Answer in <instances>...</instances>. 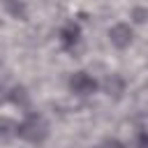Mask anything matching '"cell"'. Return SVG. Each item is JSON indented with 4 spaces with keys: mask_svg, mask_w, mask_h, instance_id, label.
<instances>
[{
    "mask_svg": "<svg viewBox=\"0 0 148 148\" xmlns=\"http://www.w3.org/2000/svg\"><path fill=\"white\" fill-rule=\"evenodd\" d=\"M49 136H51V125L37 111H25L23 118L16 120V139L32 146H42Z\"/></svg>",
    "mask_w": 148,
    "mask_h": 148,
    "instance_id": "obj_1",
    "label": "cell"
},
{
    "mask_svg": "<svg viewBox=\"0 0 148 148\" xmlns=\"http://www.w3.org/2000/svg\"><path fill=\"white\" fill-rule=\"evenodd\" d=\"M67 90H69L72 97L88 99V97H92V95L99 92V79L92 76V74L86 72V69H76V72H72L69 79H67Z\"/></svg>",
    "mask_w": 148,
    "mask_h": 148,
    "instance_id": "obj_2",
    "label": "cell"
},
{
    "mask_svg": "<svg viewBox=\"0 0 148 148\" xmlns=\"http://www.w3.org/2000/svg\"><path fill=\"white\" fill-rule=\"evenodd\" d=\"M134 37H136V28L130 21H116L106 28V42L116 51H127L134 44Z\"/></svg>",
    "mask_w": 148,
    "mask_h": 148,
    "instance_id": "obj_3",
    "label": "cell"
},
{
    "mask_svg": "<svg viewBox=\"0 0 148 148\" xmlns=\"http://www.w3.org/2000/svg\"><path fill=\"white\" fill-rule=\"evenodd\" d=\"M99 92L113 102H120L127 92V79L120 72H111L104 79H99Z\"/></svg>",
    "mask_w": 148,
    "mask_h": 148,
    "instance_id": "obj_4",
    "label": "cell"
},
{
    "mask_svg": "<svg viewBox=\"0 0 148 148\" xmlns=\"http://www.w3.org/2000/svg\"><path fill=\"white\" fill-rule=\"evenodd\" d=\"M5 102L25 113V111H30L32 97H30V90H28L23 83H12V86L7 88V92H5Z\"/></svg>",
    "mask_w": 148,
    "mask_h": 148,
    "instance_id": "obj_5",
    "label": "cell"
},
{
    "mask_svg": "<svg viewBox=\"0 0 148 148\" xmlns=\"http://www.w3.org/2000/svg\"><path fill=\"white\" fill-rule=\"evenodd\" d=\"M2 14L14 23H25L30 18V5L25 0H2Z\"/></svg>",
    "mask_w": 148,
    "mask_h": 148,
    "instance_id": "obj_6",
    "label": "cell"
},
{
    "mask_svg": "<svg viewBox=\"0 0 148 148\" xmlns=\"http://www.w3.org/2000/svg\"><path fill=\"white\" fill-rule=\"evenodd\" d=\"M79 42H81V25L79 23L69 21V23H65V25L58 28V44L65 51H72Z\"/></svg>",
    "mask_w": 148,
    "mask_h": 148,
    "instance_id": "obj_7",
    "label": "cell"
},
{
    "mask_svg": "<svg viewBox=\"0 0 148 148\" xmlns=\"http://www.w3.org/2000/svg\"><path fill=\"white\" fill-rule=\"evenodd\" d=\"M127 18H130V23H132L134 28L148 25V5H132Z\"/></svg>",
    "mask_w": 148,
    "mask_h": 148,
    "instance_id": "obj_8",
    "label": "cell"
},
{
    "mask_svg": "<svg viewBox=\"0 0 148 148\" xmlns=\"http://www.w3.org/2000/svg\"><path fill=\"white\" fill-rule=\"evenodd\" d=\"M95 148H127V143L123 141V139H118V136H102L99 141H97V146Z\"/></svg>",
    "mask_w": 148,
    "mask_h": 148,
    "instance_id": "obj_9",
    "label": "cell"
}]
</instances>
